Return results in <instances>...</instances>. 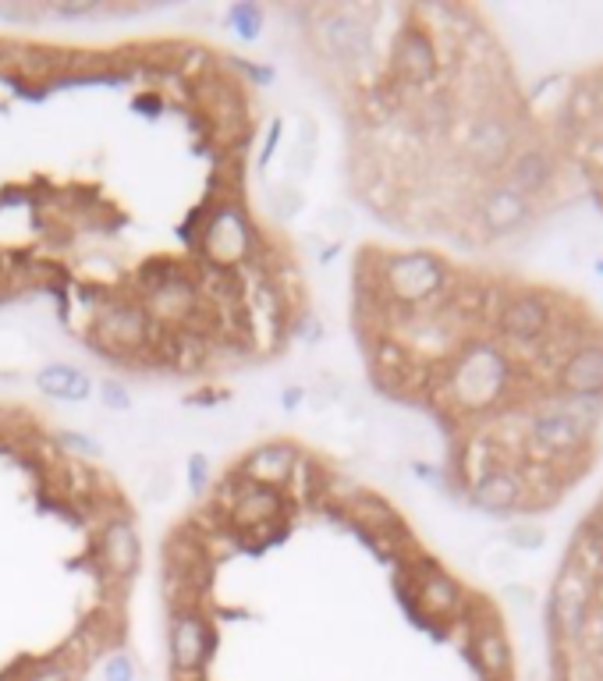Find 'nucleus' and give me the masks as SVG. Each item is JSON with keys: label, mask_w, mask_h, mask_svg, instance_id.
<instances>
[{"label": "nucleus", "mask_w": 603, "mask_h": 681, "mask_svg": "<svg viewBox=\"0 0 603 681\" xmlns=\"http://www.w3.org/2000/svg\"><path fill=\"white\" fill-rule=\"evenodd\" d=\"M217 635L199 611H178L171 621V664L178 674H199L213 657Z\"/></svg>", "instance_id": "1"}, {"label": "nucleus", "mask_w": 603, "mask_h": 681, "mask_svg": "<svg viewBox=\"0 0 603 681\" xmlns=\"http://www.w3.org/2000/svg\"><path fill=\"white\" fill-rule=\"evenodd\" d=\"M249 249H252V235L245 217L235 206H220L203 231L206 259L217 263V267H235V263H242V259L249 256Z\"/></svg>", "instance_id": "2"}, {"label": "nucleus", "mask_w": 603, "mask_h": 681, "mask_svg": "<svg viewBox=\"0 0 603 681\" xmlns=\"http://www.w3.org/2000/svg\"><path fill=\"white\" fill-rule=\"evenodd\" d=\"M320 43L337 64H362L373 54V36L359 11H330L320 22Z\"/></svg>", "instance_id": "3"}, {"label": "nucleus", "mask_w": 603, "mask_h": 681, "mask_svg": "<svg viewBox=\"0 0 603 681\" xmlns=\"http://www.w3.org/2000/svg\"><path fill=\"white\" fill-rule=\"evenodd\" d=\"M387 288L401 298V302H419L430 298L444 281V270L433 256H398L384 267Z\"/></svg>", "instance_id": "4"}, {"label": "nucleus", "mask_w": 603, "mask_h": 681, "mask_svg": "<svg viewBox=\"0 0 603 681\" xmlns=\"http://www.w3.org/2000/svg\"><path fill=\"white\" fill-rule=\"evenodd\" d=\"M96 337L114 348H142L153 337V316L132 302H114L96 316Z\"/></svg>", "instance_id": "5"}, {"label": "nucleus", "mask_w": 603, "mask_h": 681, "mask_svg": "<svg viewBox=\"0 0 603 681\" xmlns=\"http://www.w3.org/2000/svg\"><path fill=\"white\" fill-rule=\"evenodd\" d=\"M511 142H515V132H511V125L501 118V114H483V118H476V125L469 128V157L476 160L479 167H501L504 160H508L511 153Z\"/></svg>", "instance_id": "6"}, {"label": "nucleus", "mask_w": 603, "mask_h": 681, "mask_svg": "<svg viewBox=\"0 0 603 681\" xmlns=\"http://www.w3.org/2000/svg\"><path fill=\"white\" fill-rule=\"evenodd\" d=\"M142 309H146L153 320H178V316H188L196 309V284L188 281L181 270H174L167 281L146 288Z\"/></svg>", "instance_id": "7"}, {"label": "nucleus", "mask_w": 603, "mask_h": 681, "mask_svg": "<svg viewBox=\"0 0 603 681\" xmlns=\"http://www.w3.org/2000/svg\"><path fill=\"white\" fill-rule=\"evenodd\" d=\"M100 550H103V561L107 568L118 579H132L139 572V536H135V525L128 518H110L103 525V536H100Z\"/></svg>", "instance_id": "8"}, {"label": "nucleus", "mask_w": 603, "mask_h": 681, "mask_svg": "<svg viewBox=\"0 0 603 681\" xmlns=\"http://www.w3.org/2000/svg\"><path fill=\"white\" fill-rule=\"evenodd\" d=\"M586 600H589L586 575H582L575 564H568V568L557 575V586H554V618L568 635L582 632V621H586Z\"/></svg>", "instance_id": "9"}, {"label": "nucleus", "mask_w": 603, "mask_h": 681, "mask_svg": "<svg viewBox=\"0 0 603 681\" xmlns=\"http://www.w3.org/2000/svg\"><path fill=\"white\" fill-rule=\"evenodd\" d=\"M458 380H462V398L472 401V405H483V401L494 398L504 384L501 355L490 352V348H476V352L469 355V362H465Z\"/></svg>", "instance_id": "10"}, {"label": "nucleus", "mask_w": 603, "mask_h": 681, "mask_svg": "<svg viewBox=\"0 0 603 681\" xmlns=\"http://www.w3.org/2000/svg\"><path fill=\"white\" fill-rule=\"evenodd\" d=\"M533 437L536 444H543L547 451H572L582 437H586V426L568 412V405H547L536 412L533 419Z\"/></svg>", "instance_id": "11"}, {"label": "nucleus", "mask_w": 603, "mask_h": 681, "mask_svg": "<svg viewBox=\"0 0 603 681\" xmlns=\"http://www.w3.org/2000/svg\"><path fill=\"white\" fill-rule=\"evenodd\" d=\"M557 384H561V391L572 394V398H600L603 394V348H579V352L561 366Z\"/></svg>", "instance_id": "12"}, {"label": "nucleus", "mask_w": 603, "mask_h": 681, "mask_svg": "<svg viewBox=\"0 0 603 681\" xmlns=\"http://www.w3.org/2000/svg\"><path fill=\"white\" fill-rule=\"evenodd\" d=\"M394 61H398V71L412 86H423L437 75V50H433L430 36L419 29H408L401 36L398 47H394Z\"/></svg>", "instance_id": "13"}, {"label": "nucleus", "mask_w": 603, "mask_h": 681, "mask_svg": "<svg viewBox=\"0 0 603 681\" xmlns=\"http://www.w3.org/2000/svg\"><path fill=\"white\" fill-rule=\"evenodd\" d=\"M479 217H483V224L494 235H508V231H515V227H522L529 220V199L518 196L511 185H497L486 192Z\"/></svg>", "instance_id": "14"}, {"label": "nucleus", "mask_w": 603, "mask_h": 681, "mask_svg": "<svg viewBox=\"0 0 603 681\" xmlns=\"http://www.w3.org/2000/svg\"><path fill=\"white\" fill-rule=\"evenodd\" d=\"M36 387H40V394H47V398L71 401V405H75V401H86L89 394H93L89 373H82V369L71 366V362H47V366H40Z\"/></svg>", "instance_id": "15"}, {"label": "nucleus", "mask_w": 603, "mask_h": 681, "mask_svg": "<svg viewBox=\"0 0 603 681\" xmlns=\"http://www.w3.org/2000/svg\"><path fill=\"white\" fill-rule=\"evenodd\" d=\"M547 323H550L547 306H543L540 298H533V295L515 298V302H511V306L501 313V330L511 337V341H522V345H529V341L543 337Z\"/></svg>", "instance_id": "16"}, {"label": "nucleus", "mask_w": 603, "mask_h": 681, "mask_svg": "<svg viewBox=\"0 0 603 681\" xmlns=\"http://www.w3.org/2000/svg\"><path fill=\"white\" fill-rule=\"evenodd\" d=\"M295 469V451L288 444H263L245 458L242 472L249 476V483L259 486H281L284 479Z\"/></svg>", "instance_id": "17"}, {"label": "nucleus", "mask_w": 603, "mask_h": 681, "mask_svg": "<svg viewBox=\"0 0 603 681\" xmlns=\"http://www.w3.org/2000/svg\"><path fill=\"white\" fill-rule=\"evenodd\" d=\"M550 181H554V160H550L547 153H540V149H525V153H518L515 164H511V171H508V185L525 199L540 196Z\"/></svg>", "instance_id": "18"}, {"label": "nucleus", "mask_w": 603, "mask_h": 681, "mask_svg": "<svg viewBox=\"0 0 603 681\" xmlns=\"http://www.w3.org/2000/svg\"><path fill=\"white\" fill-rule=\"evenodd\" d=\"M472 501H476V508L490 511V515H504V511H511L522 501V483L504 469L486 472V476L472 486Z\"/></svg>", "instance_id": "19"}, {"label": "nucleus", "mask_w": 603, "mask_h": 681, "mask_svg": "<svg viewBox=\"0 0 603 681\" xmlns=\"http://www.w3.org/2000/svg\"><path fill=\"white\" fill-rule=\"evenodd\" d=\"M277 511H281V494H277L274 486L249 483L235 497V522L242 525H263L270 518H277Z\"/></svg>", "instance_id": "20"}, {"label": "nucleus", "mask_w": 603, "mask_h": 681, "mask_svg": "<svg viewBox=\"0 0 603 681\" xmlns=\"http://www.w3.org/2000/svg\"><path fill=\"white\" fill-rule=\"evenodd\" d=\"M32 348L29 337L18 334V330H0V373H18L32 362Z\"/></svg>", "instance_id": "21"}, {"label": "nucleus", "mask_w": 603, "mask_h": 681, "mask_svg": "<svg viewBox=\"0 0 603 681\" xmlns=\"http://www.w3.org/2000/svg\"><path fill=\"white\" fill-rule=\"evenodd\" d=\"M476 657L486 674H504L508 671V646L497 632H483L476 639Z\"/></svg>", "instance_id": "22"}, {"label": "nucleus", "mask_w": 603, "mask_h": 681, "mask_svg": "<svg viewBox=\"0 0 603 681\" xmlns=\"http://www.w3.org/2000/svg\"><path fill=\"white\" fill-rule=\"evenodd\" d=\"M455 600H458V593H455V586L444 579V575H433L430 582L423 586V603L430 607V611H451L455 607Z\"/></svg>", "instance_id": "23"}, {"label": "nucleus", "mask_w": 603, "mask_h": 681, "mask_svg": "<svg viewBox=\"0 0 603 681\" xmlns=\"http://www.w3.org/2000/svg\"><path fill=\"white\" fill-rule=\"evenodd\" d=\"M228 25L242 36V40H256L259 25H263V15H259V8H252V4H238V8L228 11Z\"/></svg>", "instance_id": "24"}, {"label": "nucleus", "mask_w": 603, "mask_h": 681, "mask_svg": "<svg viewBox=\"0 0 603 681\" xmlns=\"http://www.w3.org/2000/svg\"><path fill=\"white\" fill-rule=\"evenodd\" d=\"M508 540H511V547H518V550H540L543 540H547V533H543L536 522H518L508 529Z\"/></svg>", "instance_id": "25"}, {"label": "nucleus", "mask_w": 603, "mask_h": 681, "mask_svg": "<svg viewBox=\"0 0 603 681\" xmlns=\"http://www.w3.org/2000/svg\"><path fill=\"white\" fill-rule=\"evenodd\" d=\"M100 401L107 412H132V394H128L125 384H118V380H103L100 384Z\"/></svg>", "instance_id": "26"}, {"label": "nucleus", "mask_w": 603, "mask_h": 681, "mask_svg": "<svg viewBox=\"0 0 603 681\" xmlns=\"http://www.w3.org/2000/svg\"><path fill=\"white\" fill-rule=\"evenodd\" d=\"M103 681H135V664L128 653H110L103 664Z\"/></svg>", "instance_id": "27"}, {"label": "nucleus", "mask_w": 603, "mask_h": 681, "mask_svg": "<svg viewBox=\"0 0 603 681\" xmlns=\"http://www.w3.org/2000/svg\"><path fill=\"white\" fill-rule=\"evenodd\" d=\"M274 210H277V217L291 220L298 210H302V196H298L295 188H277V192H274Z\"/></svg>", "instance_id": "28"}, {"label": "nucleus", "mask_w": 603, "mask_h": 681, "mask_svg": "<svg viewBox=\"0 0 603 681\" xmlns=\"http://www.w3.org/2000/svg\"><path fill=\"white\" fill-rule=\"evenodd\" d=\"M61 440L68 447H75V451H82V454H93V458H100L103 454V447L96 444L93 437H82V433H61Z\"/></svg>", "instance_id": "29"}, {"label": "nucleus", "mask_w": 603, "mask_h": 681, "mask_svg": "<svg viewBox=\"0 0 603 681\" xmlns=\"http://www.w3.org/2000/svg\"><path fill=\"white\" fill-rule=\"evenodd\" d=\"M323 227L334 231V235H345L348 227H352V217H348V210H327L323 213Z\"/></svg>", "instance_id": "30"}, {"label": "nucleus", "mask_w": 603, "mask_h": 681, "mask_svg": "<svg viewBox=\"0 0 603 681\" xmlns=\"http://www.w3.org/2000/svg\"><path fill=\"white\" fill-rule=\"evenodd\" d=\"M188 483H192V490H203L206 486V458L203 454H192V462H188Z\"/></svg>", "instance_id": "31"}, {"label": "nucleus", "mask_w": 603, "mask_h": 681, "mask_svg": "<svg viewBox=\"0 0 603 681\" xmlns=\"http://www.w3.org/2000/svg\"><path fill=\"white\" fill-rule=\"evenodd\" d=\"M25 681H71V671L64 664H47V667H40V671L32 674V678H25Z\"/></svg>", "instance_id": "32"}, {"label": "nucleus", "mask_w": 603, "mask_h": 681, "mask_svg": "<svg viewBox=\"0 0 603 681\" xmlns=\"http://www.w3.org/2000/svg\"><path fill=\"white\" fill-rule=\"evenodd\" d=\"M504 564H511L508 554H497V550H494V554H486V568H490L494 575H497V568H504Z\"/></svg>", "instance_id": "33"}]
</instances>
